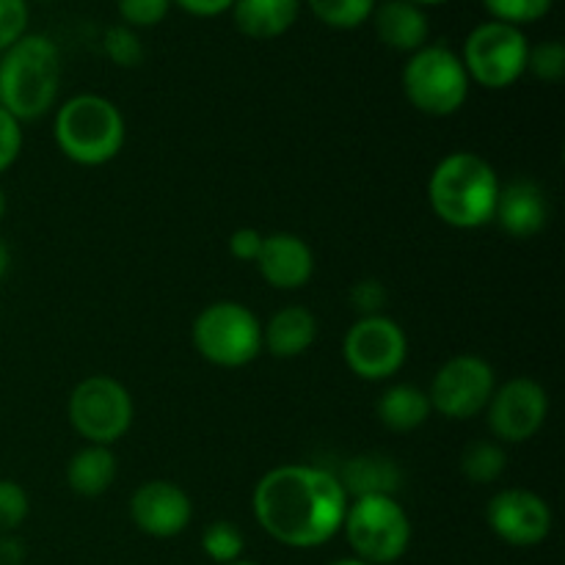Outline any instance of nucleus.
<instances>
[{"mask_svg": "<svg viewBox=\"0 0 565 565\" xmlns=\"http://www.w3.org/2000/svg\"><path fill=\"white\" fill-rule=\"evenodd\" d=\"M348 494L329 469L285 463L265 475L254 489L259 527L290 550H315L342 530Z\"/></svg>", "mask_w": 565, "mask_h": 565, "instance_id": "obj_1", "label": "nucleus"}, {"mask_svg": "<svg viewBox=\"0 0 565 565\" xmlns=\"http://www.w3.org/2000/svg\"><path fill=\"white\" fill-rule=\"evenodd\" d=\"M500 188L489 160L475 152H452L430 174L428 202L447 226L478 230L494 221Z\"/></svg>", "mask_w": 565, "mask_h": 565, "instance_id": "obj_2", "label": "nucleus"}, {"mask_svg": "<svg viewBox=\"0 0 565 565\" xmlns=\"http://www.w3.org/2000/svg\"><path fill=\"white\" fill-rule=\"evenodd\" d=\"M61 55L53 39L22 33L0 53V108L17 121L47 114L58 97Z\"/></svg>", "mask_w": 565, "mask_h": 565, "instance_id": "obj_3", "label": "nucleus"}, {"mask_svg": "<svg viewBox=\"0 0 565 565\" xmlns=\"http://www.w3.org/2000/svg\"><path fill=\"white\" fill-rule=\"evenodd\" d=\"M125 116L99 94L66 99L55 116V143L77 166H105L125 147Z\"/></svg>", "mask_w": 565, "mask_h": 565, "instance_id": "obj_4", "label": "nucleus"}, {"mask_svg": "<svg viewBox=\"0 0 565 565\" xmlns=\"http://www.w3.org/2000/svg\"><path fill=\"white\" fill-rule=\"evenodd\" d=\"M342 530L353 557L370 565L397 563L412 544V519L390 494L356 497L348 502Z\"/></svg>", "mask_w": 565, "mask_h": 565, "instance_id": "obj_5", "label": "nucleus"}, {"mask_svg": "<svg viewBox=\"0 0 565 565\" xmlns=\"http://www.w3.org/2000/svg\"><path fill=\"white\" fill-rule=\"evenodd\" d=\"M469 75L456 50L425 44L403 66V94L425 116H452L469 97Z\"/></svg>", "mask_w": 565, "mask_h": 565, "instance_id": "obj_6", "label": "nucleus"}, {"mask_svg": "<svg viewBox=\"0 0 565 565\" xmlns=\"http://www.w3.org/2000/svg\"><path fill=\"white\" fill-rule=\"evenodd\" d=\"M193 345L215 367H246L263 351V323L237 301H215L193 320Z\"/></svg>", "mask_w": 565, "mask_h": 565, "instance_id": "obj_7", "label": "nucleus"}, {"mask_svg": "<svg viewBox=\"0 0 565 565\" xmlns=\"http://www.w3.org/2000/svg\"><path fill=\"white\" fill-rule=\"evenodd\" d=\"M530 42L522 28L505 25V22H480L463 42V70L469 81L478 86L508 88L527 72Z\"/></svg>", "mask_w": 565, "mask_h": 565, "instance_id": "obj_8", "label": "nucleus"}, {"mask_svg": "<svg viewBox=\"0 0 565 565\" xmlns=\"http://www.w3.org/2000/svg\"><path fill=\"white\" fill-rule=\"evenodd\" d=\"M66 412L88 445L110 447L130 430L136 408L125 384L110 375H88L72 390Z\"/></svg>", "mask_w": 565, "mask_h": 565, "instance_id": "obj_9", "label": "nucleus"}, {"mask_svg": "<svg viewBox=\"0 0 565 565\" xmlns=\"http://www.w3.org/2000/svg\"><path fill=\"white\" fill-rule=\"evenodd\" d=\"M342 356L353 375L364 381H386L406 364V331L386 315H367L348 329Z\"/></svg>", "mask_w": 565, "mask_h": 565, "instance_id": "obj_10", "label": "nucleus"}, {"mask_svg": "<svg viewBox=\"0 0 565 565\" xmlns=\"http://www.w3.org/2000/svg\"><path fill=\"white\" fill-rule=\"evenodd\" d=\"M497 390L494 370L486 359L461 353L439 367L430 384L428 401L447 419H472L489 406Z\"/></svg>", "mask_w": 565, "mask_h": 565, "instance_id": "obj_11", "label": "nucleus"}, {"mask_svg": "<svg viewBox=\"0 0 565 565\" xmlns=\"http://www.w3.org/2000/svg\"><path fill=\"white\" fill-rule=\"evenodd\" d=\"M486 522L491 533L508 546L530 550L550 539L552 533V508L544 497L527 489H502L494 494L486 508Z\"/></svg>", "mask_w": 565, "mask_h": 565, "instance_id": "obj_12", "label": "nucleus"}, {"mask_svg": "<svg viewBox=\"0 0 565 565\" xmlns=\"http://www.w3.org/2000/svg\"><path fill=\"white\" fill-rule=\"evenodd\" d=\"M489 428L497 439L527 441L544 428L550 414V395L533 379H511L494 390L489 401Z\"/></svg>", "mask_w": 565, "mask_h": 565, "instance_id": "obj_13", "label": "nucleus"}, {"mask_svg": "<svg viewBox=\"0 0 565 565\" xmlns=\"http://www.w3.org/2000/svg\"><path fill=\"white\" fill-rule=\"evenodd\" d=\"M130 519L152 539H177L193 519V502L169 480H149L130 497Z\"/></svg>", "mask_w": 565, "mask_h": 565, "instance_id": "obj_14", "label": "nucleus"}, {"mask_svg": "<svg viewBox=\"0 0 565 565\" xmlns=\"http://www.w3.org/2000/svg\"><path fill=\"white\" fill-rule=\"evenodd\" d=\"M257 268L276 290H301L315 274V254L303 237L292 232H276L265 235Z\"/></svg>", "mask_w": 565, "mask_h": 565, "instance_id": "obj_15", "label": "nucleus"}, {"mask_svg": "<svg viewBox=\"0 0 565 565\" xmlns=\"http://www.w3.org/2000/svg\"><path fill=\"white\" fill-rule=\"evenodd\" d=\"M550 218V202L546 191L533 180H513L500 188L494 221L511 237L539 235Z\"/></svg>", "mask_w": 565, "mask_h": 565, "instance_id": "obj_16", "label": "nucleus"}, {"mask_svg": "<svg viewBox=\"0 0 565 565\" xmlns=\"http://www.w3.org/2000/svg\"><path fill=\"white\" fill-rule=\"evenodd\" d=\"M373 25L381 42L401 53H417L419 47L428 44L430 22L423 6L412 3V0H384L375 3Z\"/></svg>", "mask_w": 565, "mask_h": 565, "instance_id": "obj_17", "label": "nucleus"}, {"mask_svg": "<svg viewBox=\"0 0 565 565\" xmlns=\"http://www.w3.org/2000/svg\"><path fill=\"white\" fill-rule=\"evenodd\" d=\"M318 340V320L307 307H285L263 326V348L279 359L303 356Z\"/></svg>", "mask_w": 565, "mask_h": 565, "instance_id": "obj_18", "label": "nucleus"}, {"mask_svg": "<svg viewBox=\"0 0 565 565\" xmlns=\"http://www.w3.org/2000/svg\"><path fill=\"white\" fill-rule=\"evenodd\" d=\"M301 0H235L232 17L243 36L276 39L285 36L298 20Z\"/></svg>", "mask_w": 565, "mask_h": 565, "instance_id": "obj_19", "label": "nucleus"}, {"mask_svg": "<svg viewBox=\"0 0 565 565\" xmlns=\"http://www.w3.org/2000/svg\"><path fill=\"white\" fill-rule=\"evenodd\" d=\"M116 472H119V467H116V456L110 452V447L88 445L70 458L66 483L77 497L92 500V497L105 494L114 486Z\"/></svg>", "mask_w": 565, "mask_h": 565, "instance_id": "obj_20", "label": "nucleus"}, {"mask_svg": "<svg viewBox=\"0 0 565 565\" xmlns=\"http://www.w3.org/2000/svg\"><path fill=\"white\" fill-rule=\"evenodd\" d=\"M340 483L353 500L373 494L395 497L401 489V469L386 456H356L345 463Z\"/></svg>", "mask_w": 565, "mask_h": 565, "instance_id": "obj_21", "label": "nucleus"}, {"mask_svg": "<svg viewBox=\"0 0 565 565\" xmlns=\"http://www.w3.org/2000/svg\"><path fill=\"white\" fill-rule=\"evenodd\" d=\"M430 401L428 392L412 384H395L379 397V419L384 428L395 430V434H408L417 430L419 425L428 423L430 417Z\"/></svg>", "mask_w": 565, "mask_h": 565, "instance_id": "obj_22", "label": "nucleus"}, {"mask_svg": "<svg viewBox=\"0 0 565 565\" xmlns=\"http://www.w3.org/2000/svg\"><path fill=\"white\" fill-rule=\"evenodd\" d=\"M312 14L337 31H353L373 17L379 0H307Z\"/></svg>", "mask_w": 565, "mask_h": 565, "instance_id": "obj_23", "label": "nucleus"}, {"mask_svg": "<svg viewBox=\"0 0 565 565\" xmlns=\"http://www.w3.org/2000/svg\"><path fill=\"white\" fill-rule=\"evenodd\" d=\"M461 472L472 483H494L505 472V450L494 441H475L463 450Z\"/></svg>", "mask_w": 565, "mask_h": 565, "instance_id": "obj_24", "label": "nucleus"}, {"mask_svg": "<svg viewBox=\"0 0 565 565\" xmlns=\"http://www.w3.org/2000/svg\"><path fill=\"white\" fill-rule=\"evenodd\" d=\"M202 550L213 563L230 565L235 561H243L246 539H243V533L232 522H213L204 527Z\"/></svg>", "mask_w": 565, "mask_h": 565, "instance_id": "obj_25", "label": "nucleus"}, {"mask_svg": "<svg viewBox=\"0 0 565 565\" xmlns=\"http://www.w3.org/2000/svg\"><path fill=\"white\" fill-rule=\"evenodd\" d=\"M555 0H483L486 11L491 14V20L505 22V25L522 28L530 22L544 20L552 11Z\"/></svg>", "mask_w": 565, "mask_h": 565, "instance_id": "obj_26", "label": "nucleus"}, {"mask_svg": "<svg viewBox=\"0 0 565 565\" xmlns=\"http://www.w3.org/2000/svg\"><path fill=\"white\" fill-rule=\"evenodd\" d=\"M103 50L116 66H125V70H132L143 61V44L141 36H138L132 28L127 25H110L103 36Z\"/></svg>", "mask_w": 565, "mask_h": 565, "instance_id": "obj_27", "label": "nucleus"}, {"mask_svg": "<svg viewBox=\"0 0 565 565\" xmlns=\"http://www.w3.org/2000/svg\"><path fill=\"white\" fill-rule=\"evenodd\" d=\"M527 72H533L539 81L557 83L565 75V47L561 42H541L530 47Z\"/></svg>", "mask_w": 565, "mask_h": 565, "instance_id": "obj_28", "label": "nucleus"}, {"mask_svg": "<svg viewBox=\"0 0 565 565\" xmlns=\"http://www.w3.org/2000/svg\"><path fill=\"white\" fill-rule=\"evenodd\" d=\"M31 502H28L25 489L14 480H0V535L14 533L28 519Z\"/></svg>", "mask_w": 565, "mask_h": 565, "instance_id": "obj_29", "label": "nucleus"}, {"mask_svg": "<svg viewBox=\"0 0 565 565\" xmlns=\"http://www.w3.org/2000/svg\"><path fill=\"white\" fill-rule=\"evenodd\" d=\"M121 25L127 28H152L166 20L171 9V0H116Z\"/></svg>", "mask_w": 565, "mask_h": 565, "instance_id": "obj_30", "label": "nucleus"}, {"mask_svg": "<svg viewBox=\"0 0 565 565\" xmlns=\"http://www.w3.org/2000/svg\"><path fill=\"white\" fill-rule=\"evenodd\" d=\"M28 0H0V53L25 33Z\"/></svg>", "mask_w": 565, "mask_h": 565, "instance_id": "obj_31", "label": "nucleus"}, {"mask_svg": "<svg viewBox=\"0 0 565 565\" xmlns=\"http://www.w3.org/2000/svg\"><path fill=\"white\" fill-rule=\"evenodd\" d=\"M22 152V127L9 110L0 108V174L17 163Z\"/></svg>", "mask_w": 565, "mask_h": 565, "instance_id": "obj_32", "label": "nucleus"}, {"mask_svg": "<svg viewBox=\"0 0 565 565\" xmlns=\"http://www.w3.org/2000/svg\"><path fill=\"white\" fill-rule=\"evenodd\" d=\"M351 301L353 307L362 312V318H367V315H381V309H384L386 303V287L375 279L356 281V287L351 290Z\"/></svg>", "mask_w": 565, "mask_h": 565, "instance_id": "obj_33", "label": "nucleus"}, {"mask_svg": "<svg viewBox=\"0 0 565 565\" xmlns=\"http://www.w3.org/2000/svg\"><path fill=\"white\" fill-rule=\"evenodd\" d=\"M265 235L254 226H241L230 235V254L241 263H257Z\"/></svg>", "mask_w": 565, "mask_h": 565, "instance_id": "obj_34", "label": "nucleus"}, {"mask_svg": "<svg viewBox=\"0 0 565 565\" xmlns=\"http://www.w3.org/2000/svg\"><path fill=\"white\" fill-rule=\"evenodd\" d=\"M171 3H177L193 17H218L224 11H232L235 0H171Z\"/></svg>", "mask_w": 565, "mask_h": 565, "instance_id": "obj_35", "label": "nucleus"}, {"mask_svg": "<svg viewBox=\"0 0 565 565\" xmlns=\"http://www.w3.org/2000/svg\"><path fill=\"white\" fill-rule=\"evenodd\" d=\"M9 265H11V252H9V246H6L3 237H0V279L9 274Z\"/></svg>", "mask_w": 565, "mask_h": 565, "instance_id": "obj_36", "label": "nucleus"}, {"mask_svg": "<svg viewBox=\"0 0 565 565\" xmlns=\"http://www.w3.org/2000/svg\"><path fill=\"white\" fill-rule=\"evenodd\" d=\"M331 565H370V563L359 561V557H342V561H334Z\"/></svg>", "mask_w": 565, "mask_h": 565, "instance_id": "obj_37", "label": "nucleus"}, {"mask_svg": "<svg viewBox=\"0 0 565 565\" xmlns=\"http://www.w3.org/2000/svg\"><path fill=\"white\" fill-rule=\"evenodd\" d=\"M412 3H417V6H441V3H447V0H412Z\"/></svg>", "mask_w": 565, "mask_h": 565, "instance_id": "obj_38", "label": "nucleus"}, {"mask_svg": "<svg viewBox=\"0 0 565 565\" xmlns=\"http://www.w3.org/2000/svg\"><path fill=\"white\" fill-rule=\"evenodd\" d=\"M3 215H6V193L3 188H0V221H3Z\"/></svg>", "mask_w": 565, "mask_h": 565, "instance_id": "obj_39", "label": "nucleus"}, {"mask_svg": "<svg viewBox=\"0 0 565 565\" xmlns=\"http://www.w3.org/2000/svg\"><path fill=\"white\" fill-rule=\"evenodd\" d=\"M230 565H259V563H252V561H235V563H230Z\"/></svg>", "mask_w": 565, "mask_h": 565, "instance_id": "obj_40", "label": "nucleus"}]
</instances>
